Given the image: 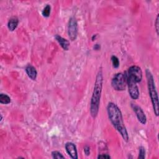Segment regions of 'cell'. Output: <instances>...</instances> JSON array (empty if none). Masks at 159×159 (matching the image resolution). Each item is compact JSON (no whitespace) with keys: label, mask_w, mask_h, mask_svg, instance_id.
<instances>
[{"label":"cell","mask_w":159,"mask_h":159,"mask_svg":"<svg viewBox=\"0 0 159 159\" xmlns=\"http://www.w3.org/2000/svg\"><path fill=\"white\" fill-rule=\"evenodd\" d=\"M68 34L70 40H75L76 39L78 34V24L76 19L73 17H71L68 25Z\"/></svg>","instance_id":"cell-7"},{"label":"cell","mask_w":159,"mask_h":159,"mask_svg":"<svg viewBox=\"0 0 159 159\" xmlns=\"http://www.w3.org/2000/svg\"><path fill=\"white\" fill-rule=\"evenodd\" d=\"M99 48H100V46H99L98 44H96V45H94V48L95 50H98Z\"/></svg>","instance_id":"cell-21"},{"label":"cell","mask_w":159,"mask_h":159,"mask_svg":"<svg viewBox=\"0 0 159 159\" xmlns=\"http://www.w3.org/2000/svg\"><path fill=\"white\" fill-rule=\"evenodd\" d=\"M65 149L68 153V154L70 155V157L73 159H77L78 157V153H77V150L76 145L72 143V142H67L65 143Z\"/></svg>","instance_id":"cell-9"},{"label":"cell","mask_w":159,"mask_h":159,"mask_svg":"<svg viewBox=\"0 0 159 159\" xmlns=\"http://www.w3.org/2000/svg\"><path fill=\"white\" fill-rule=\"evenodd\" d=\"M108 117L115 129L120 133L123 139L127 142L129 135L123 122L122 112L119 107L114 102H109L107 106Z\"/></svg>","instance_id":"cell-1"},{"label":"cell","mask_w":159,"mask_h":159,"mask_svg":"<svg viewBox=\"0 0 159 159\" xmlns=\"http://www.w3.org/2000/svg\"><path fill=\"white\" fill-rule=\"evenodd\" d=\"M0 102L1 104H7L11 102V98L7 94L1 93L0 94Z\"/></svg>","instance_id":"cell-13"},{"label":"cell","mask_w":159,"mask_h":159,"mask_svg":"<svg viewBox=\"0 0 159 159\" xmlns=\"http://www.w3.org/2000/svg\"><path fill=\"white\" fill-rule=\"evenodd\" d=\"M145 157V148L142 146L139 147V155L138 158L140 159H144Z\"/></svg>","instance_id":"cell-17"},{"label":"cell","mask_w":159,"mask_h":159,"mask_svg":"<svg viewBox=\"0 0 159 159\" xmlns=\"http://www.w3.org/2000/svg\"><path fill=\"white\" fill-rule=\"evenodd\" d=\"M55 38L56 39V40H57V42L60 43V46L63 48V49H64L65 50H68L70 47V42L68 40L63 38L62 37H61L59 35H56L55 36Z\"/></svg>","instance_id":"cell-11"},{"label":"cell","mask_w":159,"mask_h":159,"mask_svg":"<svg viewBox=\"0 0 159 159\" xmlns=\"http://www.w3.org/2000/svg\"><path fill=\"white\" fill-rule=\"evenodd\" d=\"M98 158H111V157L106 153H102L99 155L98 156Z\"/></svg>","instance_id":"cell-19"},{"label":"cell","mask_w":159,"mask_h":159,"mask_svg":"<svg viewBox=\"0 0 159 159\" xmlns=\"http://www.w3.org/2000/svg\"><path fill=\"white\" fill-rule=\"evenodd\" d=\"M125 75L135 81L137 83L140 82L142 79V70L139 66L137 65L131 66L128 69V71L126 72Z\"/></svg>","instance_id":"cell-5"},{"label":"cell","mask_w":159,"mask_h":159,"mask_svg":"<svg viewBox=\"0 0 159 159\" xmlns=\"http://www.w3.org/2000/svg\"><path fill=\"white\" fill-rule=\"evenodd\" d=\"M52 156L53 158H57V159H59V158H65L64 156L62 155V154L58 152V151H53L52 152Z\"/></svg>","instance_id":"cell-16"},{"label":"cell","mask_w":159,"mask_h":159,"mask_svg":"<svg viewBox=\"0 0 159 159\" xmlns=\"http://www.w3.org/2000/svg\"><path fill=\"white\" fill-rule=\"evenodd\" d=\"M155 30H156V32H157V35H158V25H159V20H158V14L157 15V18H156V20H155Z\"/></svg>","instance_id":"cell-18"},{"label":"cell","mask_w":159,"mask_h":159,"mask_svg":"<svg viewBox=\"0 0 159 159\" xmlns=\"http://www.w3.org/2000/svg\"><path fill=\"white\" fill-rule=\"evenodd\" d=\"M131 107L135 112L139 121L142 124H145L147 122V117L142 109L136 104L134 103H132Z\"/></svg>","instance_id":"cell-8"},{"label":"cell","mask_w":159,"mask_h":159,"mask_svg":"<svg viewBox=\"0 0 159 159\" xmlns=\"http://www.w3.org/2000/svg\"><path fill=\"white\" fill-rule=\"evenodd\" d=\"M125 77L126 83L128 86L129 93L130 97L133 99H137L139 97V91L138 86L137 85V83L134 81L132 79L127 76L126 75H124Z\"/></svg>","instance_id":"cell-6"},{"label":"cell","mask_w":159,"mask_h":159,"mask_svg":"<svg viewBox=\"0 0 159 159\" xmlns=\"http://www.w3.org/2000/svg\"><path fill=\"white\" fill-rule=\"evenodd\" d=\"M111 61H112V65L114 68H118L119 66V60L118 59V58L116 56L112 55L111 57Z\"/></svg>","instance_id":"cell-15"},{"label":"cell","mask_w":159,"mask_h":159,"mask_svg":"<svg viewBox=\"0 0 159 159\" xmlns=\"http://www.w3.org/2000/svg\"><path fill=\"white\" fill-rule=\"evenodd\" d=\"M25 71L28 75V76L32 80H35L37 78V72L34 66L31 65H29L25 68Z\"/></svg>","instance_id":"cell-10"},{"label":"cell","mask_w":159,"mask_h":159,"mask_svg":"<svg viewBox=\"0 0 159 159\" xmlns=\"http://www.w3.org/2000/svg\"><path fill=\"white\" fill-rule=\"evenodd\" d=\"M146 78L147 81V86L148 89L149 95L151 99V101L153 106V109L155 114L158 116L159 113V106H158V93L156 89V87L155 85V81L153 76L150 72V71L148 69L145 71Z\"/></svg>","instance_id":"cell-3"},{"label":"cell","mask_w":159,"mask_h":159,"mask_svg":"<svg viewBox=\"0 0 159 159\" xmlns=\"http://www.w3.org/2000/svg\"><path fill=\"white\" fill-rule=\"evenodd\" d=\"M50 11H51V7L49 4H47L44 8L42 10V14L43 15V16L45 17H48L50 16Z\"/></svg>","instance_id":"cell-14"},{"label":"cell","mask_w":159,"mask_h":159,"mask_svg":"<svg viewBox=\"0 0 159 159\" xmlns=\"http://www.w3.org/2000/svg\"><path fill=\"white\" fill-rule=\"evenodd\" d=\"M18 23H19V20L16 17H11L7 22V27L9 30L13 31L14 30H15V29L17 27L18 25Z\"/></svg>","instance_id":"cell-12"},{"label":"cell","mask_w":159,"mask_h":159,"mask_svg":"<svg viewBox=\"0 0 159 159\" xmlns=\"http://www.w3.org/2000/svg\"><path fill=\"white\" fill-rule=\"evenodd\" d=\"M102 83H103V75H102V71L101 68H100L96 77L94 87L93 94L91 99L90 113L93 117H96L98 114L100 99H101V96L102 93Z\"/></svg>","instance_id":"cell-2"},{"label":"cell","mask_w":159,"mask_h":159,"mask_svg":"<svg viewBox=\"0 0 159 159\" xmlns=\"http://www.w3.org/2000/svg\"><path fill=\"white\" fill-rule=\"evenodd\" d=\"M84 152L86 155H87V156L89 155V154H90V148H89V147H88L87 145L85 146L84 147Z\"/></svg>","instance_id":"cell-20"},{"label":"cell","mask_w":159,"mask_h":159,"mask_svg":"<svg viewBox=\"0 0 159 159\" xmlns=\"http://www.w3.org/2000/svg\"><path fill=\"white\" fill-rule=\"evenodd\" d=\"M111 85L116 91H122L125 89L126 86L125 75H124L122 73L116 74L112 79Z\"/></svg>","instance_id":"cell-4"}]
</instances>
